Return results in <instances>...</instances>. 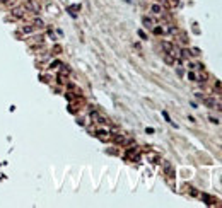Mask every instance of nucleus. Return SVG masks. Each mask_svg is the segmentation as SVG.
Instances as JSON below:
<instances>
[{
	"mask_svg": "<svg viewBox=\"0 0 222 208\" xmlns=\"http://www.w3.org/2000/svg\"><path fill=\"white\" fill-rule=\"evenodd\" d=\"M188 78H190L192 82H196V74L193 72V70H192V72H188Z\"/></svg>",
	"mask_w": 222,
	"mask_h": 208,
	"instance_id": "dca6fc26",
	"label": "nucleus"
},
{
	"mask_svg": "<svg viewBox=\"0 0 222 208\" xmlns=\"http://www.w3.org/2000/svg\"><path fill=\"white\" fill-rule=\"evenodd\" d=\"M150 12H152V16L161 17V16H164V7L161 4H154V5H150Z\"/></svg>",
	"mask_w": 222,
	"mask_h": 208,
	"instance_id": "423d86ee",
	"label": "nucleus"
},
{
	"mask_svg": "<svg viewBox=\"0 0 222 208\" xmlns=\"http://www.w3.org/2000/svg\"><path fill=\"white\" fill-rule=\"evenodd\" d=\"M190 195L195 196V198H198V196H200V193H198V191H196L195 188H190Z\"/></svg>",
	"mask_w": 222,
	"mask_h": 208,
	"instance_id": "f3484780",
	"label": "nucleus"
},
{
	"mask_svg": "<svg viewBox=\"0 0 222 208\" xmlns=\"http://www.w3.org/2000/svg\"><path fill=\"white\" fill-rule=\"evenodd\" d=\"M34 31H36V27L33 24H24V26H21L19 33L21 34H34Z\"/></svg>",
	"mask_w": 222,
	"mask_h": 208,
	"instance_id": "1a4fd4ad",
	"label": "nucleus"
},
{
	"mask_svg": "<svg viewBox=\"0 0 222 208\" xmlns=\"http://www.w3.org/2000/svg\"><path fill=\"white\" fill-rule=\"evenodd\" d=\"M43 43H44V39H43V36H36V38H31V41H29V48H39V46H43Z\"/></svg>",
	"mask_w": 222,
	"mask_h": 208,
	"instance_id": "6e6552de",
	"label": "nucleus"
},
{
	"mask_svg": "<svg viewBox=\"0 0 222 208\" xmlns=\"http://www.w3.org/2000/svg\"><path fill=\"white\" fill-rule=\"evenodd\" d=\"M125 159L126 161H132V162H139L140 159V148L139 147H132L125 152Z\"/></svg>",
	"mask_w": 222,
	"mask_h": 208,
	"instance_id": "f257e3e1",
	"label": "nucleus"
},
{
	"mask_svg": "<svg viewBox=\"0 0 222 208\" xmlns=\"http://www.w3.org/2000/svg\"><path fill=\"white\" fill-rule=\"evenodd\" d=\"M162 169H164L166 178L173 181V179H174V167H173V164H171V162H164V164H162Z\"/></svg>",
	"mask_w": 222,
	"mask_h": 208,
	"instance_id": "20e7f679",
	"label": "nucleus"
},
{
	"mask_svg": "<svg viewBox=\"0 0 222 208\" xmlns=\"http://www.w3.org/2000/svg\"><path fill=\"white\" fill-rule=\"evenodd\" d=\"M171 2H173V4H178V0H171Z\"/></svg>",
	"mask_w": 222,
	"mask_h": 208,
	"instance_id": "412c9836",
	"label": "nucleus"
},
{
	"mask_svg": "<svg viewBox=\"0 0 222 208\" xmlns=\"http://www.w3.org/2000/svg\"><path fill=\"white\" fill-rule=\"evenodd\" d=\"M26 7H17L12 10V17L14 19H26Z\"/></svg>",
	"mask_w": 222,
	"mask_h": 208,
	"instance_id": "39448f33",
	"label": "nucleus"
},
{
	"mask_svg": "<svg viewBox=\"0 0 222 208\" xmlns=\"http://www.w3.org/2000/svg\"><path fill=\"white\" fill-rule=\"evenodd\" d=\"M33 26H34L36 29H43V27H44V22L41 21L39 17H34V19H33Z\"/></svg>",
	"mask_w": 222,
	"mask_h": 208,
	"instance_id": "f8f14e48",
	"label": "nucleus"
},
{
	"mask_svg": "<svg viewBox=\"0 0 222 208\" xmlns=\"http://www.w3.org/2000/svg\"><path fill=\"white\" fill-rule=\"evenodd\" d=\"M164 61L167 63V65H174V63H176V60H174V58L171 57L169 53H164Z\"/></svg>",
	"mask_w": 222,
	"mask_h": 208,
	"instance_id": "2eb2a0df",
	"label": "nucleus"
},
{
	"mask_svg": "<svg viewBox=\"0 0 222 208\" xmlns=\"http://www.w3.org/2000/svg\"><path fill=\"white\" fill-rule=\"evenodd\" d=\"M203 104H205V106H209V108H217L219 101L213 99V97H203Z\"/></svg>",
	"mask_w": 222,
	"mask_h": 208,
	"instance_id": "9d476101",
	"label": "nucleus"
},
{
	"mask_svg": "<svg viewBox=\"0 0 222 208\" xmlns=\"http://www.w3.org/2000/svg\"><path fill=\"white\" fill-rule=\"evenodd\" d=\"M139 34H140V38H142V39H147V36H145L144 31H139Z\"/></svg>",
	"mask_w": 222,
	"mask_h": 208,
	"instance_id": "6ab92c4d",
	"label": "nucleus"
},
{
	"mask_svg": "<svg viewBox=\"0 0 222 208\" xmlns=\"http://www.w3.org/2000/svg\"><path fill=\"white\" fill-rule=\"evenodd\" d=\"M89 120H91L94 125H108V120H106L104 116L101 113H97V111H91V114H89Z\"/></svg>",
	"mask_w": 222,
	"mask_h": 208,
	"instance_id": "f03ea898",
	"label": "nucleus"
},
{
	"mask_svg": "<svg viewBox=\"0 0 222 208\" xmlns=\"http://www.w3.org/2000/svg\"><path fill=\"white\" fill-rule=\"evenodd\" d=\"M210 121H212V123H219V120H217V118H213V116H210Z\"/></svg>",
	"mask_w": 222,
	"mask_h": 208,
	"instance_id": "aec40b11",
	"label": "nucleus"
},
{
	"mask_svg": "<svg viewBox=\"0 0 222 208\" xmlns=\"http://www.w3.org/2000/svg\"><path fill=\"white\" fill-rule=\"evenodd\" d=\"M60 65H62L60 61H53L51 65H50V70H57V68H58V67H60Z\"/></svg>",
	"mask_w": 222,
	"mask_h": 208,
	"instance_id": "a211bd4d",
	"label": "nucleus"
},
{
	"mask_svg": "<svg viewBox=\"0 0 222 208\" xmlns=\"http://www.w3.org/2000/svg\"><path fill=\"white\" fill-rule=\"evenodd\" d=\"M111 138H113L115 143H118V145H130V143H132V140L126 138L123 133H116V135H113Z\"/></svg>",
	"mask_w": 222,
	"mask_h": 208,
	"instance_id": "7ed1b4c3",
	"label": "nucleus"
},
{
	"mask_svg": "<svg viewBox=\"0 0 222 208\" xmlns=\"http://www.w3.org/2000/svg\"><path fill=\"white\" fill-rule=\"evenodd\" d=\"M0 2H2V4H5V2H7V0H0Z\"/></svg>",
	"mask_w": 222,
	"mask_h": 208,
	"instance_id": "4be33fe9",
	"label": "nucleus"
},
{
	"mask_svg": "<svg viewBox=\"0 0 222 208\" xmlns=\"http://www.w3.org/2000/svg\"><path fill=\"white\" fill-rule=\"evenodd\" d=\"M147 159L152 162V164H159V155H157V154H154V152L147 154Z\"/></svg>",
	"mask_w": 222,
	"mask_h": 208,
	"instance_id": "ddd939ff",
	"label": "nucleus"
},
{
	"mask_svg": "<svg viewBox=\"0 0 222 208\" xmlns=\"http://www.w3.org/2000/svg\"><path fill=\"white\" fill-rule=\"evenodd\" d=\"M174 48V44L173 43H169V41H162V50H164L166 53H169L171 50Z\"/></svg>",
	"mask_w": 222,
	"mask_h": 208,
	"instance_id": "4468645a",
	"label": "nucleus"
},
{
	"mask_svg": "<svg viewBox=\"0 0 222 208\" xmlns=\"http://www.w3.org/2000/svg\"><path fill=\"white\" fill-rule=\"evenodd\" d=\"M94 133H96V137L99 140H103V142H108V140H111V135H109L108 130H94Z\"/></svg>",
	"mask_w": 222,
	"mask_h": 208,
	"instance_id": "0eeeda50",
	"label": "nucleus"
},
{
	"mask_svg": "<svg viewBox=\"0 0 222 208\" xmlns=\"http://www.w3.org/2000/svg\"><path fill=\"white\" fill-rule=\"evenodd\" d=\"M142 22H144L145 27H150V29L156 26V19H154V17H144V19H142Z\"/></svg>",
	"mask_w": 222,
	"mask_h": 208,
	"instance_id": "9b49d317",
	"label": "nucleus"
}]
</instances>
